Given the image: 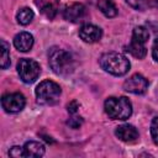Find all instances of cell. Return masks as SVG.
I'll return each mask as SVG.
<instances>
[{"label": "cell", "mask_w": 158, "mask_h": 158, "mask_svg": "<svg viewBox=\"0 0 158 158\" xmlns=\"http://www.w3.org/2000/svg\"><path fill=\"white\" fill-rule=\"evenodd\" d=\"M48 62L58 75H68L74 70V60L69 52L59 47H52L48 52Z\"/></svg>", "instance_id": "6da1fadb"}, {"label": "cell", "mask_w": 158, "mask_h": 158, "mask_svg": "<svg viewBox=\"0 0 158 158\" xmlns=\"http://www.w3.org/2000/svg\"><path fill=\"white\" fill-rule=\"evenodd\" d=\"M99 63L105 72H107L112 75H116V77L126 74L130 69V60L123 54H121L118 52L104 53L100 57Z\"/></svg>", "instance_id": "7a4b0ae2"}, {"label": "cell", "mask_w": 158, "mask_h": 158, "mask_svg": "<svg viewBox=\"0 0 158 158\" xmlns=\"http://www.w3.org/2000/svg\"><path fill=\"white\" fill-rule=\"evenodd\" d=\"M105 112L112 120H127L132 114V105L125 96L107 98L105 101Z\"/></svg>", "instance_id": "3957f363"}, {"label": "cell", "mask_w": 158, "mask_h": 158, "mask_svg": "<svg viewBox=\"0 0 158 158\" xmlns=\"http://www.w3.org/2000/svg\"><path fill=\"white\" fill-rule=\"evenodd\" d=\"M37 101L42 105H54L58 102L60 96V86L52 80H43L36 88Z\"/></svg>", "instance_id": "277c9868"}, {"label": "cell", "mask_w": 158, "mask_h": 158, "mask_svg": "<svg viewBox=\"0 0 158 158\" xmlns=\"http://www.w3.org/2000/svg\"><path fill=\"white\" fill-rule=\"evenodd\" d=\"M148 38H149V33L146 27H143V26L135 27L133 32H132L131 42L126 51L130 52L135 58H138V59L144 58V56L147 53L146 43L148 42Z\"/></svg>", "instance_id": "5b68a950"}, {"label": "cell", "mask_w": 158, "mask_h": 158, "mask_svg": "<svg viewBox=\"0 0 158 158\" xmlns=\"http://www.w3.org/2000/svg\"><path fill=\"white\" fill-rule=\"evenodd\" d=\"M17 73L23 83L31 84L38 78L41 68L36 60L30 58H22L17 63Z\"/></svg>", "instance_id": "8992f818"}, {"label": "cell", "mask_w": 158, "mask_h": 158, "mask_svg": "<svg viewBox=\"0 0 158 158\" xmlns=\"http://www.w3.org/2000/svg\"><path fill=\"white\" fill-rule=\"evenodd\" d=\"M25 104H26L25 96L20 93L5 94L1 98V105L6 112H11V114L20 112L25 107Z\"/></svg>", "instance_id": "52a82bcc"}, {"label": "cell", "mask_w": 158, "mask_h": 158, "mask_svg": "<svg viewBox=\"0 0 158 158\" xmlns=\"http://www.w3.org/2000/svg\"><path fill=\"white\" fill-rule=\"evenodd\" d=\"M123 89L132 94H144L148 89V80L142 74H133L123 83Z\"/></svg>", "instance_id": "ba28073f"}, {"label": "cell", "mask_w": 158, "mask_h": 158, "mask_svg": "<svg viewBox=\"0 0 158 158\" xmlns=\"http://www.w3.org/2000/svg\"><path fill=\"white\" fill-rule=\"evenodd\" d=\"M86 16V9L80 2L67 4L63 9V17L69 22H79Z\"/></svg>", "instance_id": "9c48e42d"}, {"label": "cell", "mask_w": 158, "mask_h": 158, "mask_svg": "<svg viewBox=\"0 0 158 158\" xmlns=\"http://www.w3.org/2000/svg\"><path fill=\"white\" fill-rule=\"evenodd\" d=\"M101 36H102L101 28L95 25H91V23H85L79 30V37L86 43L98 42V41H100Z\"/></svg>", "instance_id": "30bf717a"}, {"label": "cell", "mask_w": 158, "mask_h": 158, "mask_svg": "<svg viewBox=\"0 0 158 158\" xmlns=\"http://www.w3.org/2000/svg\"><path fill=\"white\" fill-rule=\"evenodd\" d=\"M35 4L40 9V11L49 20L54 19L58 12L59 0H35Z\"/></svg>", "instance_id": "8fae6325"}, {"label": "cell", "mask_w": 158, "mask_h": 158, "mask_svg": "<svg viewBox=\"0 0 158 158\" xmlns=\"http://www.w3.org/2000/svg\"><path fill=\"white\" fill-rule=\"evenodd\" d=\"M116 136L127 143H133L138 139V131L132 125H121L115 131Z\"/></svg>", "instance_id": "7c38bea8"}, {"label": "cell", "mask_w": 158, "mask_h": 158, "mask_svg": "<svg viewBox=\"0 0 158 158\" xmlns=\"http://www.w3.org/2000/svg\"><path fill=\"white\" fill-rule=\"evenodd\" d=\"M14 46L20 52H27L33 46V36L30 32H20L14 38Z\"/></svg>", "instance_id": "4fadbf2b"}, {"label": "cell", "mask_w": 158, "mask_h": 158, "mask_svg": "<svg viewBox=\"0 0 158 158\" xmlns=\"http://www.w3.org/2000/svg\"><path fill=\"white\" fill-rule=\"evenodd\" d=\"M25 157H42L44 154V146L36 141H28L23 146Z\"/></svg>", "instance_id": "5bb4252c"}, {"label": "cell", "mask_w": 158, "mask_h": 158, "mask_svg": "<svg viewBox=\"0 0 158 158\" xmlns=\"http://www.w3.org/2000/svg\"><path fill=\"white\" fill-rule=\"evenodd\" d=\"M99 10L106 16V17H114L117 15V7L114 2V0H96Z\"/></svg>", "instance_id": "9a60e30c"}, {"label": "cell", "mask_w": 158, "mask_h": 158, "mask_svg": "<svg viewBox=\"0 0 158 158\" xmlns=\"http://www.w3.org/2000/svg\"><path fill=\"white\" fill-rule=\"evenodd\" d=\"M33 16H35V14H33V11L30 7H22L16 14L17 22L21 23V25H28L32 21Z\"/></svg>", "instance_id": "2e32d148"}, {"label": "cell", "mask_w": 158, "mask_h": 158, "mask_svg": "<svg viewBox=\"0 0 158 158\" xmlns=\"http://www.w3.org/2000/svg\"><path fill=\"white\" fill-rule=\"evenodd\" d=\"M0 65L2 69H6L10 65V46L5 40H1V59Z\"/></svg>", "instance_id": "e0dca14e"}, {"label": "cell", "mask_w": 158, "mask_h": 158, "mask_svg": "<svg viewBox=\"0 0 158 158\" xmlns=\"http://www.w3.org/2000/svg\"><path fill=\"white\" fill-rule=\"evenodd\" d=\"M151 135L153 138V142L158 144V117H154L151 123Z\"/></svg>", "instance_id": "ac0fdd59"}, {"label": "cell", "mask_w": 158, "mask_h": 158, "mask_svg": "<svg viewBox=\"0 0 158 158\" xmlns=\"http://www.w3.org/2000/svg\"><path fill=\"white\" fill-rule=\"evenodd\" d=\"M9 156H11V157H25V154H23V147H19V146L12 147L9 151Z\"/></svg>", "instance_id": "d6986e66"}, {"label": "cell", "mask_w": 158, "mask_h": 158, "mask_svg": "<svg viewBox=\"0 0 158 158\" xmlns=\"http://www.w3.org/2000/svg\"><path fill=\"white\" fill-rule=\"evenodd\" d=\"M67 123H68L70 127H73V128H78V127L83 123V118H81V117H78V116H74V117L69 118Z\"/></svg>", "instance_id": "ffe728a7"}, {"label": "cell", "mask_w": 158, "mask_h": 158, "mask_svg": "<svg viewBox=\"0 0 158 158\" xmlns=\"http://www.w3.org/2000/svg\"><path fill=\"white\" fill-rule=\"evenodd\" d=\"M67 109H68V112H69V114L74 115V114H77V111H78V109H79V105H78V102H77L75 100H73L72 102L68 104Z\"/></svg>", "instance_id": "44dd1931"}, {"label": "cell", "mask_w": 158, "mask_h": 158, "mask_svg": "<svg viewBox=\"0 0 158 158\" xmlns=\"http://www.w3.org/2000/svg\"><path fill=\"white\" fill-rule=\"evenodd\" d=\"M126 1H127V4H128L130 6H132L133 9H141V7L143 6V4H144L146 0H126Z\"/></svg>", "instance_id": "7402d4cb"}, {"label": "cell", "mask_w": 158, "mask_h": 158, "mask_svg": "<svg viewBox=\"0 0 158 158\" xmlns=\"http://www.w3.org/2000/svg\"><path fill=\"white\" fill-rule=\"evenodd\" d=\"M152 56H153V58L158 62V38L154 41V43H153V48H152Z\"/></svg>", "instance_id": "603a6c76"}, {"label": "cell", "mask_w": 158, "mask_h": 158, "mask_svg": "<svg viewBox=\"0 0 158 158\" xmlns=\"http://www.w3.org/2000/svg\"><path fill=\"white\" fill-rule=\"evenodd\" d=\"M156 4H157V6H158V0H156Z\"/></svg>", "instance_id": "cb8c5ba5"}]
</instances>
